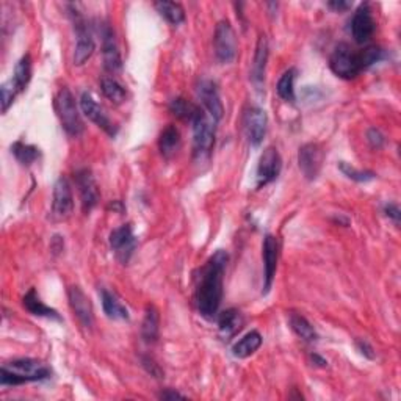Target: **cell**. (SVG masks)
I'll use <instances>...</instances> for the list:
<instances>
[{
  "mask_svg": "<svg viewBox=\"0 0 401 401\" xmlns=\"http://www.w3.org/2000/svg\"><path fill=\"white\" fill-rule=\"evenodd\" d=\"M228 262L229 254L223 249H218L199 269L194 301H196L199 313L207 320H213L218 315L223 301V278Z\"/></svg>",
  "mask_w": 401,
  "mask_h": 401,
  "instance_id": "1",
  "label": "cell"
},
{
  "mask_svg": "<svg viewBox=\"0 0 401 401\" xmlns=\"http://www.w3.org/2000/svg\"><path fill=\"white\" fill-rule=\"evenodd\" d=\"M52 378V370L46 363L30 357L15 359L5 363L0 370V382L2 386H19L25 382L44 381Z\"/></svg>",
  "mask_w": 401,
  "mask_h": 401,
  "instance_id": "2",
  "label": "cell"
},
{
  "mask_svg": "<svg viewBox=\"0 0 401 401\" xmlns=\"http://www.w3.org/2000/svg\"><path fill=\"white\" fill-rule=\"evenodd\" d=\"M55 110L60 118L61 127L65 129L68 135L80 136L85 130V124L81 121L77 102L72 96L69 88L63 86L55 97Z\"/></svg>",
  "mask_w": 401,
  "mask_h": 401,
  "instance_id": "3",
  "label": "cell"
},
{
  "mask_svg": "<svg viewBox=\"0 0 401 401\" xmlns=\"http://www.w3.org/2000/svg\"><path fill=\"white\" fill-rule=\"evenodd\" d=\"M193 155L198 162L209 159L215 144V121L203 110L193 118Z\"/></svg>",
  "mask_w": 401,
  "mask_h": 401,
  "instance_id": "4",
  "label": "cell"
},
{
  "mask_svg": "<svg viewBox=\"0 0 401 401\" xmlns=\"http://www.w3.org/2000/svg\"><path fill=\"white\" fill-rule=\"evenodd\" d=\"M69 8H71L69 15L72 17L75 33H77V44H75L74 50V65L81 66L93 56L94 50H96V42H94L86 19L81 16L80 11H77V6L69 5Z\"/></svg>",
  "mask_w": 401,
  "mask_h": 401,
  "instance_id": "5",
  "label": "cell"
},
{
  "mask_svg": "<svg viewBox=\"0 0 401 401\" xmlns=\"http://www.w3.org/2000/svg\"><path fill=\"white\" fill-rule=\"evenodd\" d=\"M329 68L331 71L334 72L337 77L351 80L356 79L363 69L359 60V52H354L348 44H338L334 49L331 58H329Z\"/></svg>",
  "mask_w": 401,
  "mask_h": 401,
  "instance_id": "6",
  "label": "cell"
},
{
  "mask_svg": "<svg viewBox=\"0 0 401 401\" xmlns=\"http://www.w3.org/2000/svg\"><path fill=\"white\" fill-rule=\"evenodd\" d=\"M213 47H215V56L219 63L228 65L237 56V38L228 19H223L217 24L215 35H213Z\"/></svg>",
  "mask_w": 401,
  "mask_h": 401,
  "instance_id": "7",
  "label": "cell"
},
{
  "mask_svg": "<svg viewBox=\"0 0 401 401\" xmlns=\"http://www.w3.org/2000/svg\"><path fill=\"white\" fill-rule=\"evenodd\" d=\"M268 116L260 107H249L243 115V130L251 146H260L267 134Z\"/></svg>",
  "mask_w": 401,
  "mask_h": 401,
  "instance_id": "8",
  "label": "cell"
},
{
  "mask_svg": "<svg viewBox=\"0 0 401 401\" xmlns=\"http://www.w3.org/2000/svg\"><path fill=\"white\" fill-rule=\"evenodd\" d=\"M282 171V159L276 148H267L263 150L259 165H257V188L267 187L268 184H272L276 179L279 178V174Z\"/></svg>",
  "mask_w": 401,
  "mask_h": 401,
  "instance_id": "9",
  "label": "cell"
},
{
  "mask_svg": "<svg viewBox=\"0 0 401 401\" xmlns=\"http://www.w3.org/2000/svg\"><path fill=\"white\" fill-rule=\"evenodd\" d=\"M262 257H263V294H268L273 287L276 268H278L279 260V242L274 235L267 234L265 238H263Z\"/></svg>",
  "mask_w": 401,
  "mask_h": 401,
  "instance_id": "10",
  "label": "cell"
},
{
  "mask_svg": "<svg viewBox=\"0 0 401 401\" xmlns=\"http://www.w3.org/2000/svg\"><path fill=\"white\" fill-rule=\"evenodd\" d=\"M110 246L119 262L129 263L136 248V237L130 224H123L110 234Z\"/></svg>",
  "mask_w": 401,
  "mask_h": 401,
  "instance_id": "11",
  "label": "cell"
},
{
  "mask_svg": "<svg viewBox=\"0 0 401 401\" xmlns=\"http://www.w3.org/2000/svg\"><path fill=\"white\" fill-rule=\"evenodd\" d=\"M298 165L307 180H315L323 165V150L317 143H306L298 150Z\"/></svg>",
  "mask_w": 401,
  "mask_h": 401,
  "instance_id": "12",
  "label": "cell"
},
{
  "mask_svg": "<svg viewBox=\"0 0 401 401\" xmlns=\"http://www.w3.org/2000/svg\"><path fill=\"white\" fill-rule=\"evenodd\" d=\"M198 96L213 121L217 123L224 116L223 100H221V96H219V91H218V86L215 81H212L209 79L199 80Z\"/></svg>",
  "mask_w": 401,
  "mask_h": 401,
  "instance_id": "13",
  "label": "cell"
},
{
  "mask_svg": "<svg viewBox=\"0 0 401 401\" xmlns=\"http://www.w3.org/2000/svg\"><path fill=\"white\" fill-rule=\"evenodd\" d=\"M80 109H81V113H84V115L90 119L91 123L96 124L97 127L107 132L110 136L116 135V130H118L116 125L111 123V119L109 115H107V111L96 102V100H94V97L90 93L81 94Z\"/></svg>",
  "mask_w": 401,
  "mask_h": 401,
  "instance_id": "14",
  "label": "cell"
},
{
  "mask_svg": "<svg viewBox=\"0 0 401 401\" xmlns=\"http://www.w3.org/2000/svg\"><path fill=\"white\" fill-rule=\"evenodd\" d=\"M75 184H77L79 193H80V199H81V209H84L85 213L91 212L94 207L99 203V188L96 180H94V175L88 168L79 169L75 173Z\"/></svg>",
  "mask_w": 401,
  "mask_h": 401,
  "instance_id": "15",
  "label": "cell"
},
{
  "mask_svg": "<svg viewBox=\"0 0 401 401\" xmlns=\"http://www.w3.org/2000/svg\"><path fill=\"white\" fill-rule=\"evenodd\" d=\"M100 36H102V55H104L105 69L110 72L121 71V68H123L121 52H119V47H118L115 30L111 29L110 24H102Z\"/></svg>",
  "mask_w": 401,
  "mask_h": 401,
  "instance_id": "16",
  "label": "cell"
},
{
  "mask_svg": "<svg viewBox=\"0 0 401 401\" xmlns=\"http://www.w3.org/2000/svg\"><path fill=\"white\" fill-rule=\"evenodd\" d=\"M375 19L368 3H362L351 19V35L357 44L367 42L375 33Z\"/></svg>",
  "mask_w": 401,
  "mask_h": 401,
  "instance_id": "17",
  "label": "cell"
},
{
  "mask_svg": "<svg viewBox=\"0 0 401 401\" xmlns=\"http://www.w3.org/2000/svg\"><path fill=\"white\" fill-rule=\"evenodd\" d=\"M74 210V198L72 188L66 178H58L54 185V199H52V212L55 218L66 219L71 217Z\"/></svg>",
  "mask_w": 401,
  "mask_h": 401,
  "instance_id": "18",
  "label": "cell"
},
{
  "mask_svg": "<svg viewBox=\"0 0 401 401\" xmlns=\"http://www.w3.org/2000/svg\"><path fill=\"white\" fill-rule=\"evenodd\" d=\"M68 298H69V306H71L74 315L77 317L80 324L84 326V328L90 329L94 323V313H93V306H91L90 298L86 297L85 292L81 290L79 285L69 287Z\"/></svg>",
  "mask_w": 401,
  "mask_h": 401,
  "instance_id": "19",
  "label": "cell"
},
{
  "mask_svg": "<svg viewBox=\"0 0 401 401\" xmlns=\"http://www.w3.org/2000/svg\"><path fill=\"white\" fill-rule=\"evenodd\" d=\"M268 54H269V47H268L267 36L260 35L259 40H257L255 54L253 60V69H251V80H253V84L257 90H262V86L265 85V69H267Z\"/></svg>",
  "mask_w": 401,
  "mask_h": 401,
  "instance_id": "20",
  "label": "cell"
},
{
  "mask_svg": "<svg viewBox=\"0 0 401 401\" xmlns=\"http://www.w3.org/2000/svg\"><path fill=\"white\" fill-rule=\"evenodd\" d=\"M243 315L240 310L237 309H228L223 310L218 315V331L224 340H230L232 337H235L240 329L243 328Z\"/></svg>",
  "mask_w": 401,
  "mask_h": 401,
  "instance_id": "21",
  "label": "cell"
},
{
  "mask_svg": "<svg viewBox=\"0 0 401 401\" xmlns=\"http://www.w3.org/2000/svg\"><path fill=\"white\" fill-rule=\"evenodd\" d=\"M22 304L25 309L31 313V315L50 318V320H55V322H61L60 313L55 309H52V307H49L47 304H44L41 298L38 297L35 288H30V290L25 293V297L22 298Z\"/></svg>",
  "mask_w": 401,
  "mask_h": 401,
  "instance_id": "22",
  "label": "cell"
},
{
  "mask_svg": "<svg viewBox=\"0 0 401 401\" xmlns=\"http://www.w3.org/2000/svg\"><path fill=\"white\" fill-rule=\"evenodd\" d=\"M160 332V315L155 306L148 304L146 310H144V318L141 323V337L146 343H155L159 340Z\"/></svg>",
  "mask_w": 401,
  "mask_h": 401,
  "instance_id": "23",
  "label": "cell"
},
{
  "mask_svg": "<svg viewBox=\"0 0 401 401\" xmlns=\"http://www.w3.org/2000/svg\"><path fill=\"white\" fill-rule=\"evenodd\" d=\"M262 336L259 331H251L246 336H243L234 347H232V354L238 359H246L251 354H254L262 345Z\"/></svg>",
  "mask_w": 401,
  "mask_h": 401,
  "instance_id": "24",
  "label": "cell"
},
{
  "mask_svg": "<svg viewBox=\"0 0 401 401\" xmlns=\"http://www.w3.org/2000/svg\"><path fill=\"white\" fill-rule=\"evenodd\" d=\"M180 148V134L179 130L175 129V125H166L165 129L162 130L160 138H159V149L160 154L165 157V159H171L175 155Z\"/></svg>",
  "mask_w": 401,
  "mask_h": 401,
  "instance_id": "25",
  "label": "cell"
},
{
  "mask_svg": "<svg viewBox=\"0 0 401 401\" xmlns=\"http://www.w3.org/2000/svg\"><path fill=\"white\" fill-rule=\"evenodd\" d=\"M100 299H102V309L107 317L111 320H129V310L125 309V306H123L115 293L102 288Z\"/></svg>",
  "mask_w": 401,
  "mask_h": 401,
  "instance_id": "26",
  "label": "cell"
},
{
  "mask_svg": "<svg viewBox=\"0 0 401 401\" xmlns=\"http://www.w3.org/2000/svg\"><path fill=\"white\" fill-rule=\"evenodd\" d=\"M288 324H290V328L294 334H297L299 338H303V340L306 342L318 340V334L315 328L310 324L309 320L303 315H299V313L290 312V315H288Z\"/></svg>",
  "mask_w": 401,
  "mask_h": 401,
  "instance_id": "27",
  "label": "cell"
},
{
  "mask_svg": "<svg viewBox=\"0 0 401 401\" xmlns=\"http://www.w3.org/2000/svg\"><path fill=\"white\" fill-rule=\"evenodd\" d=\"M30 79H31V58L27 54L17 61V65L15 68V74H13L10 81L17 93H22L25 90V86L29 85Z\"/></svg>",
  "mask_w": 401,
  "mask_h": 401,
  "instance_id": "28",
  "label": "cell"
},
{
  "mask_svg": "<svg viewBox=\"0 0 401 401\" xmlns=\"http://www.w3.org/2000/svg\"><path fill=\"white\" fill-rule=\"evenodd\" d=\"M294 80H297V69L290 68L281 75L278 85H276V93H278V96L282 100H285V102H294V99H297V94H294Z\"/></svg>",
  "mask_w": 401,
  "mask_h": 401,
  "instance_id": "29",
  "label": "cell"
},
{
  "mask_svg": "<svg viewBox=\"0 0 401 401\" xmlns=\"http://www.w3.org/2000/svg\"><path fill=\"white\" fill-rule=\"evenodd\" d=\"M11 154L15 155L16 160L24 166L33 165V163L41 157L40 149L33 146V144H25L22 141H16L15 144H13Z\"/></svg>",
  "mask_w": 401,
  "mask_h": 401,
  "instance_id": "30",
  "label": "cell"
},
{
  "mask_svg": "<svg viewBox=\"0 0 401 401\" xmlns=\"http://www.w3.org/2000/svg\"><path fill=\"white\" fill-rule=\"evenodd\" d=\"M159 15L171 25H180L185 21V11L180 3L175 2H155Z\"/></svg>",
  "mask_w": 401,
  "mask_h": 401,
  "instance_id": "31",
  "label": "cell"
},
{
  "mask_svg": "<svg viewBox=\"0 0 401 401\" xmlns=\"http://www.w3.org/2000/svg\"><path fill=\"white\" fill-rule=\"evenodd\" d=\"M199 110H200L199 107L188 102V100L184 97H175L171 100V104H169V111H171L175 118L184 119V121H190V123L193 121V118L198 115Z\"/></svg>",
  "mask_w": 401,
  "mask_h": 401,
  "instance_id": "32",
  "label": "cell"
},
{
  "mask_svg": "<svg viewBox=\"0 0 401 401\" xmlns=\"http://www.w3.org/2000/svg\"><path fill=\"white\" fill-rule=\"evenodd\" d=\"M100 88H102L104 96L109 100H111L113 104L124 102L125 96H127V93H125V88L113 77L102 79V81H100Z\"/></svg>",
  "mask_w": 401,
  "mask_h": 401,
  "instance_id": "33",
  "label": "cell"
},
{
  "mask_svg": "<svg viewBox=\"0 0 401 401\" xmlns=\"http://www.w3.org/2000/svg\"><path fill=\"white\" fill-rule=\"evenodd\" d=\"M338 169H340L343 175H347L348 179L359 182V184H365V182L375 180L376 174L373 171H361V169H356L354 166H351L347 162L338 163Z\"/></svg>",
  "mask_w": 401,
  "mask_h": 401,
  "instance_id": "34",
  "label": "cell"
},
{
  "mask_svg": "<svg viewBox=\"0 0 401 401\" xmlns=\"http://www.w3.org/2000/svg\"><path fill=\"white\" fill-rule=\"evenodd\" d=\"M382 58H384V50H382L379 46H368L365 49L359 50V60H361L362 69H368L370 66L379 63Z\"/></svg>",
  "mask_w": 401,
  "mask_h": 401,
  "instance_id": "35",
  "label": "cell"
},
{
  "mask_svg": "<svg viewBox=\"0 0 401 401\" xmlns=\"http://www.w3.org/2000/svg\"><path fill=\"white\" fill-rule=\"evenodd\" d=\"M0 93H2V111L6 113L8 111L10 107L15 102V97L17 91L15 90V86H13L11 81H5V84L0 86Z\"/></svg>",
  "mask_w": 401,
  "mask_h": 401,
  "instance_id": "36",
  "label": "cell"
},
{
  "mask_svg": "<svg viewBox=\"0 0 401 401\" xmlns=\"http://www.w3.org/2000/svg\"><path fill=\"white\" fill-rule=\"evenodd\" d=\"M141 365L144 367V370H146L150 376H154V378H157V379L163 378V370L160 368L159 363L152 359V357L143 356L141 357Z\"/></svg>",
  "mask_w": 401,
  "mask_h": 401,
  "instance_id": "37",
  "label": "cell"
},
{
  "mask_svg": "<svg viewBox=\"0 0 401 401\" xmlns=\"http://www.w3.org/2000/svg\"><path fill=\"white\" fill-rule=\"evenodd\" d=\"M367 141L373 149H381L386 144V136L381 134V130L372 127L367 130Z\"/></svg>",
  "mask_w": 401,
  "mask_h": 401,
  "instance_id": "38",
  "label": "cell"
},
{
  "mask_svg": "<svg viewBox=\"0 0 401 401\" xmlns=\"http://www.w3.org/2000/svg\"><path fill=\"white\" fill-rule=\"evenodd\" d=\"M384 213L388 219H392L395 224H400V217H401V212H400V207L397 204H386L384 205Z\"/></svg>",
  "mask_w": 401,
  "mask_h": 401,
  "instance_id": "39",
  "label": "cell"
},
{
  "mask_svg": "<svg viewBox=\"0 0 401 401\" xmlns=\"http://www.w3.org/2000/svg\"><path fill=\"white\" fill-rule=\"evenodd\" d=\"M356 347L357 349L361 351V354L363 357H367V359H375V351H373V347L370 345L368 342L365 340H357L356 342Z\"/></svg>",
  "mask_w": 401,
  "mask_h": 401,
  "instance_id": "40",
  "label": "cell"
},
{
  "mask_svg": "<svg viewBox=\"0 0 401 401\" xmlns=\"http://www.w3.org/2000/svg\"><path fill=\"white\" fill-rule=\"evenodd\" d=\"M351 2H345V0H332V2L328 3V6L331 10H334V11H338V13H342V11H347L351 8Z\"/></svg>",
  "mask_w": 401,
  "mask_h": 401,
  "instance_id": "41",
  "label": "cell"
},
{
  "mask_svg": "<svg viewBox=\"0 0 401 401\" xmlns=\"http://www.w3.org/2000/svg\"><path fill=\"white\" fill-rule=\"evenodd\" d=\"M159 398L160 400H184L185 397L179 392L171 391V388H166V391H163L159 393Z\"/></svg>",
  "mask_w": 401,
  "mask_h": 401,
  "instance_id": "42",
  "label": "cell"
},
{
  "mask_svg": "<svg viewBox=\"0 0 401 401\" xmlns=\"http://www.w3.org/2000/svg\"><path fill=\"white\" fill-rule=\"evenodd\" d=\"M310 359H312V362H315V365H318V367L328 365V361L323 359V357L318 356V354H310Z\"/></svg>",
  "mask_w": 401,
  "mask_h": 401,
  "instance_id": "43",
  "label": "cell"
}]
</instances>
